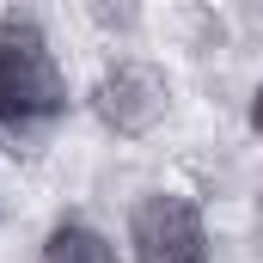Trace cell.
Wrapping results in <instances>:
<instances>
[{"mask_svg": "<svg viewBox=\"0 0 263 263\" xmlns=\"http://www.w3.org/2000/svg\"><path fill=\"white\" fill-rule=\"evenodd\" d=\"M73 104V80L55 62L37 18L0 25V129H49Z\"/></svg>", "mask_w": 263, "mask_h": 263, "instance_id": "6da1fadb", "label": "cell"}, {"mask_svg": "<svg viewBox=\"0 0 263 263\" xmlns=\"http://www.w3.org/2000/svg\"><path fill=\"white\" fill-rule=\"evenodd\" d=\"M172 104H178L172 73L159 62H141V55L110 62L92 80V92H86V110L98 117V129L117 135V141H147V135H159L172 123Z\"/></svg>", "mask_w": 263, "mask_h": 263, "instance_id": "7a4b0ae2", "label": "cell"}, {"mask_svg": "<svg viewBox=\"0 0 263 263\" xmlns=\"http://www.w3.org/2000/svg\"><path fill=\"white\" fill-rule=\"evenodd\" d=\"M123 251H129V263H214L202 202L184 190H141L129 202Z\"/></svg>", "mask_w": 263, "mask_h": 263, "instance_id": "3957f363", "label": "cell"}, {"mask_svg": "<svg viewBox=\"0 0 263 263\" xmlns=\"http://www.w3.org/2000/svg\"><path fill=\"white\" fill-rule=\"evenodd\" d=\"M37 263H129V251H123L104 227H92V220H80V214H62V220L43 233Z\"/></svg>", "mask_w": 263, "mask_h": 263, "instance_id": "277c9868", "label": "cell"}, {"mask_svg": "<svg viewBox=\"0 0 263 263\" xmlns=\"http://www.w3.org/2000/svg\"><path fill=\"white\" fill-rule=\"evenodd\" d=\"M80 6L104 37H135L141 18H147V0H80Z\"/></svg>", "mask_w": 263, "mask_h": 263, "instance_id": "5b68a950", "label": "cell"}, {"mask_svg": "<svg viewBox=\"0 0 263 263\" xmlns=\"http://www.w3.org/2000/svg\"><path fill=\"white\" fill-rule=\"evenodd\" d=\"M245 123H251V135L263 141V80L251 86V104H245Z\"/></svg>", "mask_w": 263, "mask_h": 263, "instance_id": "8992f818", "label": "cell"}, {"mask_svg": "<svg viewBox=\"0 0 263 263\" xmlns=\"http://www.w3.org/2000/svg\"><path fill=\"white\" fill-rule=\"evenodd\" d=\"M257 227H263V208H257Z\"/></svg>", "mask_w": 263, "mask_h": 263, "instance_id": "52a82bcc", "label": "cell"}]
</instances>
